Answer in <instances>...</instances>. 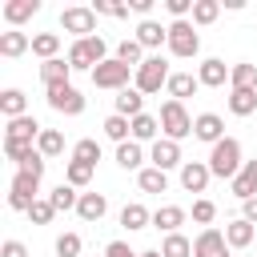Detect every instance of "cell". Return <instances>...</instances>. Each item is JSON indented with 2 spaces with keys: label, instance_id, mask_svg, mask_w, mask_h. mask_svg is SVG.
Returning <instances> with one entry per match:
<instances>
[{
  "label": "cell",
  "instance_id": "obj_1",
  "mask_svg": "<svg viewBox=\"0 0 257 257\" xmlns=\"http://www.w3.org/2000/svg\"><path fill=\"white\" fill-rule=\"evenodd\" d=\"M104 60H108V44H104L100 32L68 44V64H72V72H88V76H92V68L104 64Z\"/></svg>",
  "mask_w": 257,
  "mask_h": 257
},
{
  "label": "cell",
  "instance_id": "obj_38",
  "mask_svg": "<svg viewBox=\"0 0 257 257\" xmlns=\"http://www.w3.org/2000/svg\"><path fill=\"white\" fill-rule=\"evenodd\" d=\"M36 149H40V157H44V161H48V157H60V153H64V133L44 128V133H40V141H36Z\"/></svg>",
  "mask_w": 257,
  "mask_h": 257
},
{
  "label": "cell",
  "instance_id": "obj_43",
  "mask_svg": "<svg viewBox=\"0 0 257 257\" xmlns=\"http://www.w3.org/2000/svg\"><path fill=\"white\" fill-rule=\"evenodd\" d=\"M213 217H217V205H213L209 197H197V201H193V221L209 229V225H213Z\"/></svg>",
  "mask_w": 257,
  "mask_h": 257
},
{
  "label": "cell",
  "instance_id": "obj_52",
  "mask_svg": "<svg viewBox=\"0 0 257 257\" xmlns=\"http://www.w3.org/2000/svg\"><path fill=\"white\" fill-rule=\"evenodd\" d=\"M141 257H161V249H145V253H141Z\"/></svg>",
  "mask_w": 257,
  "mask_h": 257
},
{
  "label": "cell",
  "instance_id": "obj_34",
  "mask_svg": "<svg viewBox=\"0 0 257 257\" xmlns=\"http://www.w3.org/2000/svg\"><path fill=\"white\" fill-rule=\"evenodd\" d=\"M48 201H52V209H56V213H68V209H76V205H80V193H76L68 181H60V185L48 193Z\"/></svg>",
  "mask_w": 257,
  "mask_h": 257
},
{
  "label": "cell",
  "instance_id": "obj_23",
  "mask_svg": "<svg viewBox=\"0 0 257 257\" xmlns=\"http://www.w3.org/2000/svg\"><path fill=\"white\" fill-rule=\"evenodd\" d=\"M104 213H108V197L104 193H80V205H76L80 221H100Z\"/></svg>",
  "mask_w": 257,
  "mask_h": 257
},
{
  "label": "cell",
  "instance_id": "obj_3",
  "mask_svg": "<svg viewBox=\"0 0 257 257\" xmlns=\"http://www.w3.org/2000/svg\"><path fill=\"white\" fill-rule=\"evenodd\" d=\"M161 137H169V141H185V137H193V116H189V108L181 104V100H165L161 104Z\"/></svg>",
  "mask_w": 257,
  "mask_h": 257
},
{
  "label": "cell",
  "instance_id": "obj_45",
  "mask_svg": "<svg viewBox=\"0 0 257 257\" xmlns=\"http://www.w3.org/2000/svg\"><path fill=\"white\" fill-rule=\"evenodd\" d=\"M32 153H36V145H24V141H4V157H8V161H16V165H20V161H28Z\"/></svg>",
  "mask_w": 257,
  "mask_h": 257
},
{
  "label": "cell",
  "instance_id": "obj_11",
  "mask_svg": "<svg viewBox=\"0 0 257 257\" xmlns=\"http://www.w3.org/2000/svg\"><path fill=\"white\" fill-rule=\"evenodd\" d=\"M193 257H229V241H225V229H201L197 241H193Z\"/></svg>",
  "mask_w": 257,
  "mask_h": 257
},
{
  "label": "cell",
  "instance_id": "obj_46",
  "mask_svg": "<svg viewBox=\"0 0 257 257\" xmlns=\"http://www.w3.org/2000/svg\"><path fill=\"white\" fill-rule=\"evenodd\" d=\"M193 4L197 0H165V12L173 20H193Z\"/></svg>",
  "mask_w": 257,
  "mask_h": 257
},
{
  "label": "cell",
  "instance_id": "obj_21",
  "mask_svg": "<svg viewBox=\"0 0 257 257\" xmlns=\"http://www.w3.org/2000/svg\"><path fill=\"white\" fill-rule=\"evenodd\" d=\"M253 237H257V225H249L245 217H237V221L225 225V241H229V249H249Z\"/></svg>",
  "mask_w": 257,
  "mask_h": 257
},
{
  "label": "cell",
  "instance_id": "obj_4",
  "mask_svg": "<svg viewBox=\"0 0 257 257\" xmlns=\"http://www.w3.org/2000/svg\"><path fill=\"white\" fill-rule=\"evenodd\" d=\"M173 56H181V60H189V56H197L201 52V36H197V24L193 20H173L169 24V44H165Z\"/></svg>",
  "mask_w": 257,
  "mask_h": 257
},
{
  "label": "cell",
  "instance_id": "obj_12",
  "mask_svg": "<svg viewBox=\"0 0 257 257\" xmlns=\"http://www.w3.org/2000/svg\"><path fill=\"white\" fill-rule=\"evenodd\" d=\"M229 72H233V64H225L221 56H209V60L197 64V80H201V88H221V84H229Z\"/></svg>",
  "mask_w": 257,
  "mask_h": 257
},
{
  "label": "cell",
  "instance_id": "obj_39",
  "mask_svg": "<svg viewBox=\"0 0 257 257\" xmlns=\"http://www.w3.org/2000/svg\"><path fill=\"white\" fill-rule=\"evenodd\" d=\"M72 161H84V165H92V169H96V161H100V141L80 137V141L72 145Z\"/></svg>",
  "mask_w": 257,
  "mask_h": 257
},
{
  "label": "cell",
  "instance_id": "obj_22",
  "mask_svg": "<svg viewBox=\"0 0 257 257\" xmlns=\"http://www.w3.org/2000/svg\"><path fill=\"white\" fill-rule=\"evenodd\" d=\"M133 141H137V145H153V141H161V120H157L153 112L133 116Z\"/></svg>",
  "mask_w": 257,
  "mask_h": 257
},
{
  "label": "cell",
  "instance_id": "obj_40",
  "mask_svg": "<svg viewBox=\"0 0 257 257\" xmlns=\"http://www.w3.org/2000/svg\"><path fill=\"white\" fill-rule=\"evenodd\" d=\"M92 173H96V169L84 165V161H68V165H64V181H68L72 189H84V185L92 181Z\"/></svg>",
  "mask_w": 257,
  "mask_h": 257
},
{
  "label": "cell",
  "instance_id": "obj_31",
  "mask_svg": "<svg viewBox=\"0 0 257 257\" xmlns=\"http://www.w3.org/2000/svg\"><path fill=\"white\" fill-rule=\"evenodd\" d=\"M116 165H120V169H133V173H141V169H145V149H141L137 141L116 145Z\"/></svg>",
  "mask_w": 257,
  "mask_h": 257
},
{
  "label": "cell",
  "instance_id": "obj_33",
  "mask_svg": "<svg viewBox=\"0 0 257 257\" xmlns=\"http://www.w3.org/2000/svg\"><path fill=\"white\" fill-rule=\"evenodd\" d=\"M100 128H104V137H108V141H116V145L133 141V120H128V116H120V112H112Z\"/></svg>",
  "mask_w": 257,
  "mask_h": 257
},
{
  "label": "cell",
  "instance_id": "obj_51",
  "mask_svg": "<svg viewBox=\"0 0 257 257\" xmlns=\"http://www.w3.org/2000/svg\"><path fill=\"white\" fill-rule=\"evenodd\" d=\"M128 12H141V16L149 20V12H153V0H128Z\"/></svg>",
  "mask_w": 257,
  "mask_h": 257
},
{
  "label": "cell",
  "instance_id": "obj_37",
  "mask_svg": "<svg viewBox=\"0 0 257 257\" xmlns=\"http://www.w3.org/2000/svg\"><path fill=\"white\" fill-rule=\"evenodd\" d=\"M161 257H193V241L185 233H169L161 241Z\"/></svg>",
  "mask_w": 257,
  "mask_h": 257
},
{
  "label": "cell",
  "instance_id": "obj_48",
  "mask_svg": "<svg viewBox=\"0 0 257 257\" xmlns=\"http://www.w3.org/2000/svg\"><path fill=\"white\" fill-rule=\"evenodd\" d=\"M0 257H28V245L12 237V241H4V245H0Z\"/></svg>",
  "mask_w": 257,
  "mask_h": 257
},
{
  "label": "cell",
  "instance_id": "obj_32",
  "mask_svg": "<svg viewBox=\"0 0 257 257\" xmlns=\"http://www.w3.org/2000/svg\"><path fill=\"white\" fill-rule=\"evenodd\" d=\"M116 60H120V64H128V68H141L149 56H145V48L137 44V36H124V40L116 44Z\"/></svg>",
  "mask_w": 257,
  "mask_h": 257
},
{
  "label": "cell",
  "instance_id": "obj_44",
  "mask_svg": "<svg viewBox=\"0 0 257 257\" xmlns=\"http://www.w3.org/2000/svg\"><path fill=\"white\" fill-rule=\"evenodd\" d=\"M52 217H56V209H52V201H48V197H40V201L28 209V221H32V225H48Z\"/></svg>",
  "mask_w": 257,
  "mask_h": 257
},
{
  "label": "cell",
  "instance_id": "obj_30",
  "mask_svg": "<svg viewBox=\"0 0 257 257\" xmlns=\"http://www.w3.org/2000/svg\"><path fill=\"white\" fill-rule=\"evenodd\" d=\"M56 52H60V32H36L32 36V56H40V64L56 60Z\"/></svg>",
  "mask_w": 257,
  "mask_h": 257
},
{
  "label": "cell",
  "instance_id": "obj_49",
  "mask_svg": "<svg viewBox=\"0 0 257 257\" xmlns=\"http://www.w3.org/2000/svg\"><path fill=\"white\" fill-rule=\"evenodd\" d=\"M104 257H141V253H133L128 241H108L104 245Z\"/></svg>",
  "mask_w": 257,
  "mask_h": 257
},
{
  "label": "cell",
  "instance_id": "obj_35",
  "mask_svg": "<svg viewBox=\"0 0 257 257\" xmlns=\"http://www.w3.org/2000/svg\"><path fill=\"white\" fill-rule=\"evenodd\" d=\"M137 185H141V193H165L169 189V173H161V169H141L137 173Z\"/></svg>",
  "mask_w": 257,
  "mask_h": 257
},
{
  "label": "cell",
  "instance_id": "obj_24",
  "mask_svg": "<svg viewBox=\"0 0 257 257\" xmlns=\"http://www.w3.org/2000/svg\"><path fill=\"white\" fill-rule=\"evenodd\" d=\"M40 12V0H8L4 4V20L12 24V28H20L24 20H32Z\"/></svg>",
  "mask_w": 257,
  "mask_h": 257
},
{
  "label": "cell",
  "instance_id": "obj_20",
  "mask_svg": "<svg viewBox=\"0 0 257 257\" xmlns=\"http://www.w3.org/2000/svg\"><path fill=\"white\" fill-rule=\"evenodd\" d=\"M68 76H72V64H68V56H56V60H44V64H40V80H44V88L72 84Z\"/></svg>",
  "mask_w": 257,
  "mask_h": 257
},
{
  "label": "cell",
  "instance_id": "obj_5",
  "mask_svg": "<svg viewBox=\"0 0 257 257\" xmlns=\"http://www.w3.org/2000/svg\"><path fill=\"white\" fill-rule=\"evenodd\" d=\"M169 64H165V56H149L141 68H137V76H133V88H141L145 96H153V92H161L165 84H169Z\"/></svg>",
  "mask_w": 257,
  "mask_h": 257
},
{
  "label": "cell",
  "instance_id": "obj_17",
  "mask_svg": "<svg viewBox=\"0 0 257 257\" xmlns=\"http://www.w3.org/2000/svg\"><path fill=\"white\" fill-rule=\"evenodd\" d=\"M185 221H189V213H185L181 205H161V209L153 213V229H161L165 237H169V233H181Z\"/></svg>",
  "mask_w": 257,
  "mask_h": 257
},
{
  "label": "cell",
  "instance_id": "obj_41",
  "mask_svg": "<svg viewBox=\"0 0 257 257\" xmlns=\"http://www.w3.org/2000/svg\"><path fill=\"white\" fill-rule=\"evenodd\" d=\"M217 16H221V0H197V4H193V24H197V28L213 24Z\"/></svg>",
  "mask_w": 257,
  "mask_h": 257
},
{
  "label": "cell",
  "instance_id": "obj_42",
  "mask_svg": "<svg viewBox=\"0 0 257 257\" xmlns=\"http://www.w3.org/2000/svg\"><path fill=\"white\" fill-rule=\"evenodd\" d=\"M80 249H84L80 233H60L56 237V257H80Z\"/></svg>",
  "mask_w": 257,
  "mask_h": 257
},
{
  "label": "cell",
  "instance_id": "obj_28",
  "mask_svg": "<svg viewBox=\"0 0 257 257\" xmlns=\"http://www.w3.org/2000/svg\"><path fill=\"white\" fill-rule=\"evenodd\" d=\"M120 225H124L128 233H137V229H149V225H153V213H149L141 201H128V205L120 209Z\"/></svg>",
  "mask_w": 257,
  "mask_h": 257
},
{
  "label": "cell",
  "instance_id": "obj_18",
  "mask_svg": "<svg viewBox=\"0 0 257 257\" xmlns=\"http://www.w3.org/2000/svg\"><path fill=\"white\" fill-rule=\"evenodd\" d=\"M229 185H233V197H237V201L257 197V157H253V161H245V165H241V173H237Z\"/></svg>",
  "mask_w": 257,
  "mask_h": 257
},
{
  "label": "cell",
  "instance_id": "obj_15",
  "mask_svg": "<svg viewBox=\"0 0 257 257\" xmlns=\"http://www.w3.org/2000/svg\"><path fill=\"white\" fill-rule=\"evenodd\" d=\"M40 133H44V124L28 112V116H16V120H8V128H4V141H24V145H36L40 141Z\"/></svg>",
  "mask_w": 257,
  "mask_h": 257
},
{
  "label": "cell",
  "instance_id": "obj_14",
  "mask_svg": "<svg viewBox=\"0 0 257 257\" xmlns=\"http://www.w3.org/2000/svg\"><path fill=\"white\" fill-rule=\"evenodd\" d=\"M193 137L213 149L217 141H225V120H221L217 112H201V116H193Z\"/></svg>",
  "mask_w": 257,
  "mask_h": 257
},
{
  "label": "cell",
  "instance_id": "obj_50",
  "mask_svg": "<svg viewBox=\"0 0 257 257\" xmlns=\"http://www.w3.org/2000/svg\"><path fill=\"white\" fill-rule=\"evenodd\" d=\"M241 217H245L249 225H257V197H249V201H241Z\"/></svg>",
  "mask_w": 257,
  "mask_h": 257
},
{
  "label": "cell",
  "instance_id": "obj_19",
  "mask_svg": "<svg viewBox=\"0 0 257 257\" xmlns=\"http://www.w3.org/2000/svg\"><path fill=\"white\" fill-rule=\"evenodd\" d=\"M24 52H32V36H28V32H20V28L0 32V56L16 60V56H24Z\"/></svg>",
  "mask_w": 257,
  "mask_h": 257
},
{
  "label": "cell",
  "instance_id": "obj_10",
  "mask_svg": "<svg viewBox=\"0 0 257 257\" xmlns=\"http://www.w3.org/2000/svg\"><path fill=\"white\" fill-rule=\"evenodd\" d=\"M149 161H153V169H161V173H169V169H181V165H185L181 145H177V141H169V137H161V141H153V145H149Z\"/></svg>",
  "mask_w": 257,
  "mask_h": 257
},
{
  "label": "cell",
  "instance_id": "obj_13",
  "mask_svg": "<svg viewBox=\"0 0 257 257\" xmlns=\"http://www.w3.org/2000/svg\"><path fill=\"white\" fill-rule=\"evenodd\" d=\"M209 181H213L209 161H185V165H181V189H185V193H205Z\"/></svg>",
  "mask_w": 257,
  "mask_h": 257
},
{
  "label": "cell",
  "instance_id": "obj_25",
  "mask_svg": "<svg viewBox=\"0 0 257 257\" xmlns=\"http://www.w3.org/2000/svg\"><path fill=\"white\" fill-rule=\"evenodd\" d=\"M165 88H169V100H181V104H185V96H193V92L201 88V80H197L193 72H173Z\"/></svg>",
  "mask_w": 257,
  "mask_h": 257
},
{
  "label": "cell",
  "instance_id": "obj_16",
  "mask_svg": "<svg viewBox=\"0 0 257 257\" xmlns=\"http://www.w3.org/2000/svg\"><path fill=\"white\" fill-rule=\"evenodd\" d=\"M137 44L149 52V48H161V44H169V24H161V20H141L137 24Z\"/></svg>",
  "mask_w": 257,
  "mask_h": 257
},
{
  "label": "cell",
  "instance_id": "obj_7",
  "mask_svg": "<svg viewBox=\"0 0 257 257\" xmlns=\"http://www.w3.org/2000/svg\"><path fill=\"white\" fill-rule=\"evenodd\" d=\"M44 100H48V108H52V112H60V116H80V112H84V92H80L76 84L44 88Z\"/></svg>",
  "mask_w": 257,
  "mask_h": 257
},
{
  "label": "cell",
  "instance_id": "obj_36",
  "mask_svg": "<svg viewBox=\"0 0 257 257\" xmlns=\"http://www.w3.org/2000/svg\"><path fill=\"white\" fill-rule=\"evenodd\" d=\"M229 88H257V64H249V60L233 64V72H229Z\"/></svg>",
  "mask_w": 257,
  "mask_h": 257
},
{
  "label": "cell",
  "instance_id": "obj_47",
  "mask_svg": "<svg viewBox=\"0 0 257 257\" xmlns=\"http://www.w3.org/2000/svg\"><path fill=\"white\" fill-rule=\"evenodd\" d=\"M44 165H48V161H44V157H40V149H36V153H32L28 161H20L16 169H20V173H28V177H36V181H44Z\"/></svg>",
  "mask_w": 257,
  "mask_h": 257
},
{
  "label": "cell",
  "instance_id": "obj_2",
  "mask_svg": "<svg viewBox=\"0 0 257 257\" xmlns=\"http://www.w3.org/2000/svg\"><path fill=\"white\" fill-rule=\"evenodd\" d=\"M241 141L237 137H225V141H217L213 149H209V173L213 177H221V181H233L237 173H241Z\"/></svg>",
  "mask_w": 257,
  "mask_h": 257
},
{
  "label": "cell",
  "instance_id": "obj_9",
  "mask_svg": "<svg viewBox=\"0 0 257 257\" xmlns=\"http://www.w3.org/2000/svg\"><path fill=\"white\" fill-rule=\"evenodd\" d=\"M60 28L72 32L76 40L96 36V12H92V4H72V8H64V12H60Z\"/></svg>",
  "mask_w": 257,
  "mask_h": 257
},
{
  "label": "cell",
  "instance_id": "obj_8",
  "mask_svg": "<svg viewBox=\"0 0 257 257\" xmlns=\"http://www.w3.org/2000/svg\"><path fill=\"white\" fill-rule=\"evenodd\" d=\"M36 201H40V181L16 169V177H12V185H8V209H16V213H28Z\"/></svg>",
  "mask_w": 257,
  "mask_h": 257
},
{
  "label": "cell",
  "instance_id": "obj_29",
  "mask_svg": "<svg viewBox=\"0 0 257 257\" xmlns=\"http://www.w3.org/2000/svg\"><path fill=\"white\" fill-rule=\"evenodd\" d=\"M116 112L128 116V120L141 116V112H145V92H141V88H120V92H116Z\"/></svg>",
  "mask_w": 257,
  "mask_h": 257
},
{
  "label": "cell",
  "instance_id": "obj_26",
  "mask_svg": "<svg viewBox=\"0 0 257 257\" xmlns=\"http://www.w3.org/2000/svg\"><path fill=\"white\" fill-rule=\"evenodd\" d=\"M0 112H4V120L28 116V96H24L20 88H4V92H0Z\"/></svg>",
  "mask_w": 257,
  "mask_h": 257
},
{
  "label": "cell",
  "instance_id": "obj_27",
  "mask_svg": "<svg viewBox=\"0 0 257 257\" xmlns=\"http://www.w3.org/2000/svg\"><path fill=\"white\" fill-rule=\"evenodd\" d=\"M229 112L233 116H253L257 112V88H229Z\"/></svg>",
  "mask_w": 257,
  "mask_h": 257
},
{
  "label": "cell",
  "instance_id": "obj_6",
  "mask_svg": "<svg viewBox=\"0 0 257 257\" xmlns=\"http://www.w3.org/2000/svg\"><path fill=\"white\" fill-rule=\"evenodd\" d=\"M128 76H137V68L120 64L116 56H108L104 64H96V68H92V84H96V88H108V92L128 88Z\"/></svg>",
  "mask_w": 257,
  "mask_h": 257
}]
</instances>
